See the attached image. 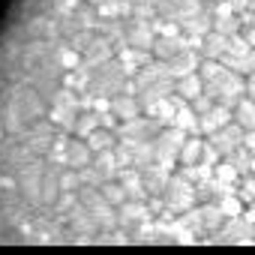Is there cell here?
<instances>
[{
  "mask_svg": "<svg viewBox=\"0 0 255 255\" xmlns=\"http://www.w3.org/2000/svg\"><path fill=\"white\" fill-rule=\"evenodd\" d=\"M0 243H255V0H12Z\"/></svg>",
  "mask_w": 255,
  "mask_h": 255,
  "instance_id": "obj_1",
  "label": "cell"
}]
</instances>
